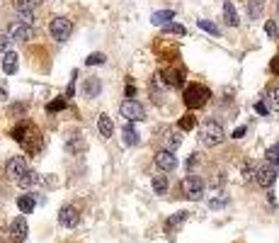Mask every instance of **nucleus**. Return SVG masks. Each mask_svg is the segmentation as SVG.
Segmentation results:
<instances>
[{"label":"nucleus","instance_id":"nucleus-34","mask_svg":"<svg viewBox=\"0 0 279 243\" xmlns=\"http://www.w3.org/2000/svg\"><path fill=\"white\" fill-rule=\"evenodd\" d=\"M265 156H267V163H272V166H277V168H279V144L269 146Z\"/></svg>","mask_w":279,"mask_h":243},{"label":"nucleus","instance_id":"nucleus-43","mask_svg":"<svg viewBox=\"0 0 279 243\" xmlns=\"http://www.w3.org/2000/svg\"><path fill=\"white\" fill-rule=\"evenodd\" d=\"M265 32L269 36H277V24H274V22H267L265 24Z\"/></svg>","mask_w":279,"mask_h":243},{"label":"nucleus","instance_id":"nucleus-29","mask_svg":"<svg viewBox=\"0 0 279 243\" xmlns=\"http://www.w3.org/2000/svg\"><path fill=\"white\" fill-rule=\"evenodd\" d=\"M255 173H257V166H255L253 160H248V163H243L241 166V175L245 178V180H253Z\"/></svg>","mask_w":279,"mask_h":243},{"label":"nucleus","instance_id":"nucleus-16","mask_svg":"<svg viewBox=\"0 0 279 243\" xmlns=\"http://www.w3.org/2000/svg\"><path fill=\"white\" fill-rule=\"evenodd\" d=\"M83 93L87 97H100V93H102V80L97 78V75H92V78H87L83 85Z\"/></svg>","mask_w":279,"mask_h":243},{"label":"nucleus","instance_id":"nucleus-24","mask_svg":"<svg viewBox=\"0 0 279 243\" xmlns=\"http://www.w3.org/2000/svg\"><path fill=\"white\" fill-rule=\"evenodd\" d=\"M151 185H153V192L156 194H165L168 192V175H153L151 178Z\"/></svg>","mask_w":279,"mask_h":243},{"label":"nucleus","instance_id":"nucleus-12","mask_svg":"<svg viewBox=\"0 0 279 243\" xmlns=\"http://www.w3.org/2000/svg\"><path fill=\"white\" fill-rule=\"evenodd\" d=\"M8 34H10L12 42H29L34 32H32V27H27V24H20V22H12L8 27Z\"/></svg>","mask_w":279,"mask_h":243},{"label":"nucleus","instance_id":"nucleus-28","mask_svg":"<svg viewBox=\"0 0 279 243\" xmlns=\"http://www.w3.org/2000/svg\"><path fill=\"white\" fill-rule=\"evenodd\" d=\"M226 205H228V194H223V192H218L216 197L209 199V207H211V209H223Z\"/></svg>","mask_w":279,"mask_h":243},{"label":"nucleus","instance_id":"nucleus-17","mask_svg":"<svg viewBox=\"0 0 279 243\" xmlns=\"http://www.w3.org/2000/svg\"><path fill=\"white\" fill-rule=\"evenodd\" d=\"M180 144H182L180 132H168L163 136V148H165V151H172V153H175V148H180Z\"/></svg>","mask_w":279,"mask_h":243},{"label":"nucleus","instance_id":"nucleus-46","mask_svg":"<svg viewBox=\"0 0 279 243\" xmlns=\"http://www.w3.org/2000/svg\"><path fill=\"white\" fill-rule=\"evenodd\" d=\"M245 132H248L245 127H238V129L233 132V139H243V134H245Z\"/></svg>","mask_w":279,"mask_h":243},{"label":"nucleus","instance_id":"nucleus-20","mask_svg":"<svg viewBox=\"0 0 279 243\" xmlns=\"http://www.w3.org/2000/svg\"><path fill=\"white\" fill-rule=\"evenodd\" d=\"M187 219H190V212H177V214H172V217L165 221V231L170 233V231L180 229V226L184 224V221H187Z\"/></svg>","mask_w":279,"mask_h":243},{"label":"nucleus","instance_id":"nucleus-2","mask_svg":"<svg viewBox=\"0 0 279 243\" xmlns=\"http://www.w3.org/2000/svg\"><path fill=\"white\" fill-rule=\"evenodd\" d=\"M223 139H226V132H223V127H221L218 122H204V124H202V129H199V141H202V146L214 148V146L223 144Z\"/></svg>","mask_w":279,"mask_h":243},{"label":"nucleus","instance_id":"nucleus-27","mask_svg":"<svg viewBox=\"0 0 279 243\" xmlns=\"http://www.w3.org/2000/svg\"><path fill=\"white\" fill-rule=\"evenodd\" d=\"M27 129H29V122H22V124H17L15 129L10 132V136L17 141V144H22V139H24V134H27Z\"/></svg>","mask_w":279,"mask_h":243},{"label":"nucleus","instance_id":"nucleus-14","mask_svg":"<svg viewBox=\"0 0 279 243\" xmlns=\"http://www.w3.org/2000/svg\"><path fill=\"white\" fill-rule=\"evenodd\" d=\"M17 185L24 187V190H34V187H39V185H44V175H39V173H34V170H29Z\"/></svg>","mask_w":279,"mask_h":243},{"label":"nucleus","instance_id":"nucleus-38","mask_svg":"<svg viewBox=\"0 0 279 243\" xmlns=\"http://www.w3.org/2000/svg\"><path fill=\"white\" fill-rule=\"evenodd\" d=\"M61 109H66V100H63V97H59V100H54V102H49L46 105L49 114H51V112H61Z\"/></svg>","mask_w":279,"mask_h":243},{"label":"nucleus","instance_id":"nucleus-36","mask_svg":"<svg viewBox=\"0 0 279 243\" xmlns=\"http://www.w3.org/2000/svg\"><path fill=\"white\" fill-rule=\"evenodd\" d=\"M163 32H168V34H177V36H184L187 34V29L182 27V24H175V22H170L163 27Z\"/></svg>","mask_w":279,"mask_h":243},{"label":"nucleus","instance_id":"nucleus-7","mask_svg":"<svg viewBox=\"0 0 279 243\" xmlns=\"http://www.w3.org/2000/svg\"><path fill=\"white\" fill-rule=\"evenodd\" d=\"M119 112H121V117H124L126 122L146 119L144 105H141V102H136V100H124V102H121V107H119Z\"/></svg>","mask_w":279,"mask_h":243},{"label":"nucleus","instance_id":"nucleus-1","mask_svg":"<svg viewBox=\"0 0 279 243\" xmlns=\"http://www.w3.org/2000/svg\"><path fill=\"white\" fill-rule=\"evenodd\" d=\"M209 100H211V90L202 83H190L182 93V102L190 109H202Z\"/></svg>","mask_w":279,"mask_h":243},{"label":"nucleus","instance_id":"nucleus-40","mask_svg":"<svg viewBox=\"0 0 279 243\" xmlns=\"http://www.w3.org/2000/svg\"><path fill=\"white\" fill-rule=\"evenodd\" d=\"M39 3V0H17V10H29L34 12V5Z\"/></svg>","mask_w":279,"mask_h":243},{"label":"nucleus","instance_id":"nucleus-19","mask_svg":"<svg viewBox=\"0 0 279 243\" xmlns=\"http://www.w3.org/2000/svg\"><path fill=\"white\" fill-rule=\"evenodd\" d=\"M97 129H100V134H102L105 139H109V136L114 134V122H112V117H109V114H100Z\"/></svg>","mask_w":279,"mask_h":243},{"label":"nucleus","instance_id":"nucleus-21","mask_svg":"<svg viewBox=\"0 0 279 243\" xmlns=\"http://www.w3.org/2000/svg\"><path fill=\"white\" fill-rule=\"evenodd\" d=\"M121 134H124V144H126V146H138V141H141V136H138V132L133 129L131 122H129V124H124Z\"/></svg>","mask_w":279,"mask_h":243},{"label":"nucleus","instance_id":"nucleus-10","mask_svg":"<svg viewBox=\"0 0 279 243\" xmlns=\"http://www.w3.org/2000/svg\"><path fill=\"white\" fill-rule=\"evenodd\" d=\"M153 160H156V166L163 170V173H172V170L177 168V156H175L172 151H165V148H160Z\"/></svg>","mask_w":279,"mask_h":243},{"label":"nucleus","instance_id":"nucleus-31","mask_svg":"<svg viewBox=\"0 0 279 243\" xmlns=\"http://www.w3.org/2000/svg\"><path fill=\"white\" fill-rule=\"evenodd\" d=\"M87 66H102V63H107V56L102 54V51H95V54H90L87 59H85Z\"/></svg>","mask_w":279,"mask_h":243},{"label":"nucleus","instance_id":"nucleus-11","mask_svg":"<svg viewBox=\"0 0 279 243\" xmlns=\"http://www.w3.org/2000/svg\"><path fill=\"white\" fill-rule=\"evenodd\" d=\"M27 233H29L27 219H24V217H15V219H12V224H10V241L12 243H24Z\"/></svg>","mask_w":279,"mask_h":243},{"label":"nucleus","instance_id":"nucleus-9","mask_svg":"<svg viewBox=\"0 0 279 243\" xmlns=\"http://www.w3.org/2000/svg\"><path fill=\"white\" fill-rule=\"evenodd\" d=\"M59 224L63 226V229H75V226L80 224V209H78V207H73V205L61 207Z\"/></svg>","mask_w":279,"mask_h":243},{"label":"nucleus","instance_id":"nucleus-15","mask_svg":"<svg viewBox=\"0 0 279 243\" xmlns=\"http://www.w3.org/2000/svg\"><path fill=\"white\" fill-rule=\"evenodd\" d=\"M17 59H20V56H17L15 51L3 56V71H5V75H15V73H17V68H20V61Z\"/></svg>","mask_w":279,"mask_h":243},{"label":"nucleus","instance_id":"nucleus-8","mask_svg":"<svg viewBox=\"0 0 279 243\" xmlns=\"http://www.w3.org/2000/svg\"><path fill=\"white\" fill-rule=\"evenodd\" d=\"M41 146H44V136H41V132L29 124V129H27V134H24V139H22V148L24 151H29V153H39Z\"/></svg>","mask_w":279,"mask_h":243},{"label":"nucleus","instance_id":"nucleus-44","mask_svg":"<svg viewBox=\"0 0 279 243\" xmlns=\"http://www.w3.org/2000/svg\"><path fill=\"white\" fill-rule=\"evenodd\" d=\"M184 166H187V173H190V170H192L194 166H197V153H192V156L187 158V163H184Z\"/></svg>","mask_w":279,"mask_h":243},{"label":"nucleus","instance_id":"nucleus-32","mask_svg":"<svg viewBox=\"0 0 279 243\" xmlns=\"http://www.w3.org/2000/svg\"><path fill=\"white\" fill-rule=\"evenodd\" d=\"M17 22H20V24H27V27H32V24H34V12L17 10Z\"/></svg>","mask_w":279,"mask_h":243},{"label":"nucleus","instance_id":"nucleus-39","mask_svg":"<svg viewBox=\"0 0 279 243\" xmlns=\"http://www.w3.org/2000/svg\"><path fill=\"white\" fill-rule=\"evenodd\" d=\"M10 47H12L10 34H8V32H5V34H0V51H3V54H10Z\"/></svg>","mask_w":279,"mask_h":243},{"label":"nucleus","instance_id":"nucleus-30","mask_svg":"<svg viewBox=\"0 0 279 243\" xmlns=\"http://www.w3.org/2000/svg\"><path fill=\"white\" fill-rule=\"evenodd\" d=\"M194 127H197V117L194 114H184L180 119V132H192Z\"/></svg>","mask_w":279,"mask_h":243},{"label":"nucleus","instance_id":"nucleus-26","mask_svg":"<svg viewBox=\"0 0 279 243\" xmlns=\"http://www.w3.org/2000/svg\"><path fill=\"white\" fill-rule=\"evenodd\" d=\"M265 102H267V107H269V112H279V88H272L267 93Z\"/></svg>","mask_w":279,"mask_h":243},{"label":"nucleus","instance_id":"nucleus-18","mask_svg":"<svg viewBox=\"0 0 279 243\" xmlns=\"http://www.w3.org/2000/svg\"><path fill=\"white\" fill-rule=\"evenodd\" d=\"M85 139H83V134H71L68 139H66V148L68 151H73V153H80V151H85Z\"/></svg>","mask_w":279,"mask_h":243},{"label":"nucleus","instance_id":"nucleus-47","mask_svg":"<svg viewBox=\"0 0 279 243\" xmlns=\"http://www.w3.org/2000/svg\"><path fill=\"white\" fill-rule=\"evenodd\" d=\"M133 95H136V88H133V85H126V97L131 100Z\"/></svg>","mask_w":279,"mask_h":243},{"label":"nucleus","instance_id":"nucleus-33","mask_svg":"<svg viewBox=\"0 0 279 243\" xmlns=\"http://www.w3.org/2000/svg\"><path fill=\"white\" fill-rule=\"evenodd\" d=\"M8 114H10V117H17V119H20V117H24V114H27V105H24V102H15V105H10Z\"/></svg>","mask_w":279,"mask_h":243},{"label":"nucleus","instance_id":"nucleus-22","mask_svg":"<svg viewBox=\"0 0 279 243\" xmlns=\"http://www.w3.org/2000/svg\"><path fill=\"white\" fill-rule=\"evenodd\" d=\"M17 207H20V212L22 214H32L36 207V199L34 194H22V197H17Z\"/></svg>","mask_w":279,"mask_h":243},{"label":"nucleus","instance_id":"nucleus-23","mask_svg":"<svg viewBox=\"0 0 279 243\" xmlns=\"http://www.w3.org/2000/svg\"><path fill=\"white\" fill-rule=\"evenodd\" d=\"M223 20H226V24H230V27H238V22H241V20H238V12H236L230 0L223 3Z\"/></svg>","mask_w":279,"mask_h":243},{"label":"nucleus","instance_id":"nucleus-5","mask_svg":"<svg viewBox=\"0 0 279 243\" xmlns=\"http://www.w3.org/2000/svg\"><path fill=\"white\" fill-rule=\"evenodd\" d=\"M279 175V168L277 166H272V163H260L257 166V173H255V182L260 185V187H272L274 185V180H277Z\"/></svg>","mask_w":279,"mask_h":243},{"label":"nucleus","instance_id":"nucleus-35","mask_svg":"<svg viewBox=\"0 0 279 243\" xmlns=\"http://www.w3.org/2000/svg\"><path fill=\"white\" fill-rule=\"evenodd\" d=\"M248 15H250L253 20H257V17L262 15V3H260V0H253V3H248Z\"/></svg>","mask_w":279,"mask_h":243},{"label":"nucleus","instance_id":"nucleus-42","mask_svg":"<svg viewBox=\"0 0 279 243\" xmlns=\"http://www.w3.org/2000/svg\"><path fill=\"white\" fill-rule=\"evenodd\" d=\"M269 71L274 73V75H279V54L272 61H269Z\"/></svg>","mask_w":279,"mask_h":243},{"label":"nucleus","instance_id":"nucleus-37","mask_svg":"<svg viewBox=\"0 0 279 243\" xmlns=\"http://www.w3.org/2000/svg\"><path fill=\"white\" fill-rule=\"evenodd\" d=\"M199 27H202L204 32H209V34H214V36L221 34V29H218L214 22H209V20H199Z\"/></svg>","mask_w":279,"mask_h":243},{"label":"nucleus","instance_id":"nucleus-4","mask_svg":"<svg viewBox=\"0 0 279 243\" xmlns=\"http://www.w3.org/2000/svg\"><path fill=\"white\" fill-rule=\"evenodd\" d=\"M27 173H29V168H27V160H24L22 156L8 158V163H5V178H8V180L20 182Z\"/></svg>","mask_w":279,"mask_h":243},{"label":"nucleus","instance_id":"nucleus-3","mask_svg":"<svg viewBox=\"0 0 279 243\" xmlns=\"http://www.w3.org/2000/svg\"><path fill=\"white\" fill-rule=\"evenodd\" d=\"M182 190H184V197H187V199L199 202V199L204 197V180H202L199 175L190 173V175L184 178V182H182Z\"/></svg>","mask_w":279,"mask_h":243},{"label":"nucleus","instance_id":"nucleus-13","mask_svg":"<svg viewBox=\"0 0 279 243\" xmlns=\"http://www.w3.org/2000/svg\"><path fill=\"white\" fill-rule=\"evenodd\" d=\"M163 75V83L168 85V88H187L184 85V71L182 68H168L165 73H160Z\"/></svg>","mask_w":279,"mask_h":243},{"label":"nucleus","instance_id":"nucleus-45","mask_svg":"<svg viewBox=\"0 0 279 243\" xmlns=\"http://www.w3.org/2000/svg\"><path fill=\"white\" fill-rule=\"evenodd\" d=\"M0 100H8V85H5V80H0Z\"/></svg>","mask_w":279,"mask_h":243},{"label":"nucleus","instance_id":"nucleus-6","mask_svg":"<svg viewBox=\"0 0 279 243\" xmlns=\"http://www.w3.org/2000/svg\"><path fill=\"white\" fill-rule=\"evenodd\" d=\"M49 32H51V36H54L56 42H66L73 32V24H71V20H66V17H54V20L49 22Z\"/></svg>","mask_w":279,"mask_h":243},{"label":"nucleus","instance_id":"nucleus-41","mask_svg":"<svg viewBox=\"0 0 279 243\" xmlns=\"http://www.w3.org/2000/svg\"><path fill=\"white\" fill-rule=\"evenodd\" d=\"M255 112H257V114H269V107H267V102H262V100H260V102L255 105Z\"/></svg>","mask_w":279,"mask_h":243},{"label":"nucleus","instance_id":"nucleus-25","mask_svg":"<svg viewBox=\"0 0 279 243\" xmlns=\"http://www.w3.org/2000/svg\"><path fill=\"white\" fill-rule=\"evenodd\" d=\"M170 20H175V12L172 10H160L151 15V22L153 24H163L165 27V24H170Z\"/></svg>","mask_w":279,"mask_h":243}]
</instances>
